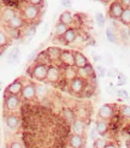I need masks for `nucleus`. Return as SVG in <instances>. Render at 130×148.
I'll return each mask as SVG.
<instances>
[{
    "label": "nucleus",
    "mask_w": 130,
    "mask_h": 148,
    "mask_svg": "<svg viewBox=\"0 0 130 148\" xmlns=\"http://www.w3.org/2000/svg\"><path fill=\"white\" fill-rule=\"evenodd\" d=\"M40 14H41V7H39V6L27 4L23 9H22V18L24 19L27 24H31V23L39 22Z\"/></svg>",
    "instance_id": "1"
},
{
    "label": "nucleus",
    "mask_w": 130,
    "mask_h": 148,
    "mask_svg": "<svg viewBox=\"0 0 130 148\" xmlns=\"http://www.w3.org/2000/svg\"><path fill=\"white\" fill-rule=\"evenodd\" d=\"M62 79V69L60 66H58L55 64H49L47 68V73L45 81L51 84H55Z\"/></svg>",
    "instance_id": "2"
},
{
    "label": "nucleus",
    "mask_w": 130,
    "mask_h": 148,
    "mask_svg": "<svg viewBox=\"0 0 130 148\" xmlns=\"http://www.w3.org/2000/svg\"><path fill=\"white\" fill-rule=\"evenodd\" d=\"M47 68H48V65L35 63L34 66L31 68V71H30V77L35 81H39V82H43L46 78Z\"/></svg>",
    "instance_id": "3"
},
{
    "label": "nucleus",
    "mask_w": 130,
    "mask_h": 148,
    "mask_svg": "<svg viewBox=\"0 0 130 148\" xmlns=\"http://www.w3.org/2000/svg\"><path fill=\"white\" fill-rule=\"evenodd\" d=\"M116 105L113 103H105L101 105L98 111V117L99 119H105V121H110L111 118L116 114Z\"/></svg>",
    "instance_id": "4"
},
{
    "label": "nucleus",
    "mask_w": 130,
    "mask_h": 148,
    "mask_svg": "<svg viewBox=\"0 0 130 148\" xmlns=\"http://www.w3.org/2000/svg\"><path fill=\"white\" fill-rule=\"evenodd\" d=\"M4 106L7 111H17L21 106V99L18 95H12L9 93H5V99H4Z\"/></svg>",
    "instance_id": "5"
},
{
    "label": "nucleus",
    "mask_w": 130,
    "mask_h": 148,
    "mask_svg": "<svg viewBox=\"0 0 130 148\" xmlns=\"http://www.w3.org/2000/svg\"><path fill=\"white\" fill-rule=\"evenodd\" d=\"M87 84V81L86 79H82L79 77H74L72 79H70V83H69V89L71 92V94L74 95H81L84 87Z\"/></svg>",
    "instance_id": "6"
},
{
    "label": "nucleus",
    "mask_w": 130,
    "mask_h": 148,
    "mask_svg": "<svg viewBox=\"0 0 130 148\" xmlns=\"http://www.w3.org/2000/svg\"><path fill=\"white\" fill-rule=\"evenodd\" d=\"M76 76L82 79H86L87 82H88V79L95 78V71H94L93 66L90 64H88V65H86L84 68L76 69Z\"/></svg>",
    "instance_id": "7"
},
{
    "label": "nucleus",
    "mask_w": 130,
    "mask_h": 148,
    "mask_svg": "<svg viewBox=\"0 0 130 148\" xmlns=\"http://www.w3.org/2000/svg\"><path fill=\"white\" fill-rule=\"evenodd\" d=\"M21 97H22V99L25 100V101L34 100L36 98L35 84H33V83L23 84V88H22V92H21Z\"/></svg>",
    "instance_id": "8"
},
{
    "label": "nucleus",
    "mask_w": 130,
    "mask_h": 148,
    "mask_svg": "<svg viewBox=\"0 0 130 148\" xmlns=\"http://www.w3.org/2000/svg\"><path fill=\"white\" fill-rule=\"evenodd\" d=\"M59 62L62 63V65L64 66V68H71V66H75V60H74L72 51L62 49V53H60V57H59Z\"/></svg>",
    "instance_id": "9"
},
{
    "label": "nucleus",
    "mask_w": 130,
    "mask_h": 148,
    "mask_svg": "<svg viewBox=\"0 0 130 148\" xmlns=\"http://www.w3.org/2000/svg\"><path fill=\"white\" fill-rule=\"evenodd\" d=\"M123 10H124V7H123L117 0L116 1H112L110 7H108V16H110L111 19H118L120 17V14L123 12Z\"/></svg>",
    "instance_id": "10"
},
{
    "label": "nucleus",
    "mask_w": 130,
    "mask_h": 148,
    "mask_svg": "<svg viewBox=\"0 0 130 148\" xmlns=\"http://www.w3.org/2000/svg\"><path fill=\"white\" fill-rule=\"evenodd\" d=\"M76 35H77V29L75 28H69L66 32H65L60 38H58L59 40H62L63 45H72V42L75 41L76 39Z\"/></svg>",
    "instance_id": "11"
},
{
    "label": "nucleus",
    "mask_w": 130,
    "mask_h": 148,
    "mask_svg": "<svg viewBox=\"0 0 130 148\" xmlns=\"http://www.w3.org/2000/svg\"><path fill=\"white\" fill-rule=\"evenodd\" d=\"M86 143H87V140L84 138V136H81V135L72 134L69 138V147L70 148H84Z\"/></svg>",
    "instance_id": "12"
},
{
    "label": "nucleus",
    "mask_w": 130,
    "mask_h": 148,
    "mask_svg": "<svg viewBox=\"0 0 130 148\" xmlns=\"http://www.w3.org/2000/svg\"><path fill=\"white\" fill-rule=\"evenodd\" d=\"M72 54H74V60H75V68H84L86 65H88L89 62L88 59H87V57L81 53L79 51H72Z\"/></svg>",
    "instance_id": "13"
},
{
    "label": "nucleus",
    "mask_w": 130,
    "mask_h": 148,
    "mask_svg": "<svg viewBox=\"0 0 130 148\" xmlns=\"http://www.w3.org/2000/svg\"><path fill=\"white\" fill-rule=\"evenodd\" d=\"M5 123L7 125V128L11 129V130H16L19 128V117L17 114H6L5 116Z\"/></svg>",
    "instance_id": "14"
},
{
    "label": "nucleus",
    "mask_w": 130,
    "mask_h": 148,
    "mask_svg": "<svg viewBox=\"0 0 130 148\" xmlns=\"http://www.w3.org/2000/svg\"><path fill=\"white\" fill-rule=\"evenodd\" d=\"M71 128H72L74 134L84 136L86 135V130H87V123L83 122V121H79V119H75V122L71 124Z\"/></svg>",
    "instance_id": "15"
},
{
    "label": "nucleus",
    "mask_w": 130,
    "mask_h": 148,
    "mask_svg": "<svg viewBox=\"0 0 130 148\" xmlns=\"http://www.w3.org/2000/svg\"><path fill=\"white\" fill-rule=\"evenodd\" d=\"M110 122L108 121H105V119H98L96 123H95V129H96V132L100 135V136H104V135H107V132L110 131Z\"/></svg>",
    "instance_id": "16"
},
{
    "label": "nucleus",
    "mask_w": 130,
    "mask_h": 148,
    "mask_svg": "<svg viewBox=\"0 0 130 148\" xmlns=\"http://www.w3.org/2000/svg\"><path fill=\"white\" fill-rule=\"evenodd\" d=\"M14 16H16V11L10 6H6L1 11V13H0V18H1V22L4 24H7Z\"/></svg>",
    "instance_id": "17"
},
{
    "label": "nucleus",
    "mask_w": 130,
    "mask_h": 148,
    "mask_svg": "<svg viewBox=\"0 0 130 148\" xmlns=\"http://www.w3.org/2000/svg\"><path fill=\"white\" fill-rule=\"evenodd\" d=\"M22 88H23V83H22L21 79H16L14 82H12L11 84H9V87L6 88V92L12 95H21Z\"/></svg>",
    "instance_id": "18"
},
{
    "label": "nucleus",
    "mask_w": 130,
    "mask_h": 148,
    "mask_svg": "<svg viewBox=\"0 0 130 148\" xmlns=\"http://www.w3.org/2000/svg\"><path fill=\"white\" fill-rule=\"evenodd\" d=\"M46 51H47V54H48L51 64H54L55 62H59V57H60V53H62L60 47H49Z\"/></svg>",
    "instance_id": "19"
},
{
    "label": "nucleus",
    "mask_w": 130,
    "mask_h": 148,
    "mask_svg": "<svg viewBox=\"0 0 130 148\" xmlns=\"http://www.w3.org/2000/svg\"><path fill=\"white\" fill-rule=\"evenodd\" d=\"M27 23L24 22V19L22 18V16H19V14H16L9 23L7 24H5V25H7V27H10V28H13V29H22L24 25H25Z\"/></svg>",
    "instance_id": "20"
},
{
    "label": "nucleus",
    "mask_w": 130,
    "mask_h": 148,
    "mask_svg": "<svg viewBox=\"0 0 130 148\" xmlns=\"http://www.w3.org/2000/svg\"><path fill=\"white\" fill-rule=\"evenodd\" d=\"M62 117L64 118V121L66 122L68 124H72L76 119V116H75V111L71 110L69 107H64L62 111Z\"/></svg>",
    "instance_id": "21"
},
{
    "label": "nucleus",
    "mask_w": 130,
    "mask_h": 148,
    "mask_svg": "<svg viewBox=\"0 0 130 148\" xmlns=\"http://www.w3.org/2000/svg\"><path fill=\"white\" fill-rule=\"evenodd\" d=\"M5 30H6V35L12 40H21L22 36H23V32L21 29H13L5 25Z\"/></svg>",
    "instance_id": "22"
},
{
    "label": "nucleus",
    "mask_w": 130,
    "mask_h": 148,
    "mask_svg": "<svg viewBox=\"0 0 130 148\" xmlns=\"http://www.w3.org/2000/svg\"><path fill=\"white\" fill-rule=\"evenodd\" d=\"M75 116H76V119L83 121V122H86V123L89 121V113L87 112V108L83 107V106L77 107V110L75 111Z\"/></svg>",
    "instance_id": "23"
},
{
    "label": "nucleus",
    "mask_w": 130,
    "mask_h": 148,
    "mask_svg": "<svg viewBox=\"0 0 130 148\" xmlns=\"http://www.w3.org/2000/svg\"><path fill=\"white\" fill-rule=\"evenodd\" d=\"M35 63H38V64H43V65H49V64H51L46 49L39 51V53H38V56H36V59H35Z\"/></svg>",
    "instance_id": "24"
},
{
    "label": "nucleus",
    "mask_w": 130,
    "mask_h": 148,
    "mask_svg": "<svg viewBox=\"0 0 130 148\" xmlns=\"http://www.w3.org/2000/svg\"><path fill=\"white\" fill-rule=\"evenodd\" d=\"M72 19H74V14H72L70 11H64L60 14V17H59V22H60V23H64V24H66L69 27L72 23Z\"/></svg>",
    "instance_id": "25"
},
{
    "label": "nucleus",
    "mask_w": 130,
    "mask_h": 148,
    "mask_svg": "<svg viewBox=\"0 0 130 148\" xmlns=\"http://www.w3.org/2000/svg\"><path fill=\"white\" fill-rule=\"evenodd\" d=\"M70 27L66 25V24H64V23H60V22H58V23L55 24L54 27V36L55 38H60V36L68 30Z\"/></svg>",
    "instance_id": "26"
},
{
    "label": "nucleus",
    "mask_w": 130,
    "mask_h": 148,
    "mask_svg": "<svg viewBox=\"0 0 130 148\" xmlns=\"http://www.w3.org/2000/svg\"><path fill=\"white\" fill-rule=\"evenodd\" d=\"M18 58H19V48L18 47H14L13 49H11V52L7 56V63L9 64H14L18 62Z\"/></svg>",
    "instance_id": "27"
},
{
    "label": "nucleus",
    "mask_w": 130,
    "mask_h": 148,
    "mask_svg": "<svg viewBox=\"0 0 130 148\" xmlns=\"http://www.w3.org/2000/svg\"><path fill=\"white\" fill-rule=\"evenodd\" d=\"M118 21H120V23L125 27L130 25V9H124L120 14V17L118 18Z\"/></svg>",
    "instance_id": "28"
},
{
    "label": "nucleus",
    "mask_w": 130,
    "mask_h": 148,
    "mask_svg": "<svg viewBox=\"0 0 130 148\" xmlns=\"http://www.w3.org/2000/svg\"><path fill=\"white\" fill-rule=\"evenodd\" d=\"M11 39L6 35V33H4L3 30H0V51H4L5 47H7L11 43L10 41Z\"/></svg>",
    "instance_id": "29"
},
{
    "label": "nucleus",
    "mask_w": 130,
    "mask_h": 148,
    "mask_svg": "<svg viewBox=\"0 0 130 148\" xmlns=\"http://www.w3.org/2000/svg\"><path fill=\"white\" fill-rule=\"evenodd\" d=\"M118 116L120 118H125V119H129L130 117V108L128 105H122L118 107Z\"/></svg>",
    "instance_id": "30"
},
{
    "label": "nucleus",
    "mask_w": 130,
    "mask_h": 148,
    "mask_svg": "<svg viewBox=\"0 0 130 148\" xmlns=\"http://www.w3.org/2000/svg\"><path fill=\"white\" fill-rule=\"evenodd\" d=\"M106 36H107V40L110 42H117V35H116V32L112 27H108L106 29Z\"/></svg>",
    "instance_id": "31"
},
{
    "label": "nucleus",
    "mask_w": 130,
    "mask_h": 148,
    "mask_svg": "<svg viewBox=\"0 0 130 148\" xmlns=\"http://www.w3.org/2000/svg\"><path fill=\"white\" fill-rule=\"evenodd\" d=\"M107 140L104 137H98V138H94V143L93 147L94 148H105V146L107 145Z\"/></svg>",
    "instance_id": "32"
},
{
    "label": "nucleus",
    "mask_w": 130,
    "mask_h": 148,
    "mask_svg": "<svg viewBox=\"0 0 130 148\" xmlns=\"http://www.w3.org/2000/svg\"><path fill=\"white\" fill-rule=\"evenodd\" d=\"M35 89H36V97L42 99L47 95V88L45 86H35Z\"/></svg>",
    "instance_id": "33"
},
{
    "label": "nucleus",
    "mask_w": 130,
    "mask_h": 148,
    "mask_svg": "<svg viewBox=\"0 0 130 148\" xmlns=\"http://www.w3.org/2000/svg\"><path fill=\"white\" fill-rule=\"evenodd\" d=\"M74 77H76V69H75V66H71V68H65V78L70 81Z\"/></svg>",
    "instance_id": "34"
},
{
    "label": "nucleus",
    "mask_w": 130,
    "mask_h": 148,
    "mask_svg": "<svg viewBox=\"0 0 130 148\" xmlns=\"http://www.w3.org/2000/svg\"><path fill=\"white\" fill-rule=\"evenodd\" d=\"M95 21H96V23H98V25L100 27V28H103L104 25H105V16L103 13H96L95 14Z\"/></svg>",
    "instance_id": "35"
},
{
    "label": "nucleus",
    "mask_w": 130,
    "mask_h": 148,
    "mask_svg": "<svg viewBox=\"0 0 130 148\" xmlns=\"http://www.w3.org/2000/svg\"><path fill=\"white\" fill-rule=\"evenodd\" d=\"M94 71L98 73L99 77H105L106 76V69L103 68V66H100V65H96L95 66V70H94Z\"/></svg>",
    "instance_id": "36"
},
{
    "label": "nucleus",
    "mask_w": 130,
    "mask_h": 148,
    "mask_svg": "<svg viewBox=\"0 0 130 148\" xmlns=\"http://www.w3.org/2000/svg\"><path fill=\"white\" fill-rule=\"evenodd\" d=\"M116 94H117V97L120 98V99H129V94H128V92L124 90V89H119Z\"/></svg>",
    "instance_id": "37"
},
{
    "label": "nucleus",
    "mask_w": 130,
    "mask_h": 148,
    "mask_svg": "<svg viewBox=\"0 0 130 148\" xmlns=\"http://www.w3.org/2000/svg\"><path fill=\"white\" fill-rule=\"evenodd\" d=\"M25 1L30 5H34V6H39V7L43 6V0H25Z\"/></svg>",
    "instance_id": "38"
},
{
    "label": "nucleus",
    "mask_w": 130,
    "mask_h": 148,
    "mask_svg": "<svg viewBox=\"0 0 130 148\" xmlns=\"http://www.w3.org/2000/svg\"><path fill=\"white\" fill-rule=\"evenodd\" d=\"M1 1H4V4H5L6 6L12 7V6H14V5H18L21 0H1Z\"/></svg>",
    "instance_id": "39"
},
{
    "label": "nucleus",
    "mask_w": 130,
    "mask_h": 148,
    "mask_svg": "<svg viewBox=\"0 0 130 148\" xmlns=\"http://www.w3.org/2000/svg\"><path fill=\"white\" fill-rule=\"evenodd\" d=\"M125 76L123 75V73H119L118 72V81H117V84L118 86H124V83H125Z\"/></svg>",
    "instance_id": "40"
},
{
    "label": "nucleus",
    "mask_w": 130,
    "mask_h": 148,
    "mask_svg": "<svg viewBox=\"0 0 130 148\" xmlns=\"http://www.w3.org/2000/svg\"><path fill=\"white\" fill-rule=\"evenodd\" d=\"M38 53H39V51L36 49V51H34L33 53L28 57V63H31V62H35V59H36V56H38Z\"/></svg>",
    "instance_id": "41"
},
{
    "label": "nucleus",
    "mask_w": 130,
    "mask_h": 148,
    "mask_svg": "<svg viewBox=\"0 0 130 148\" xmlns=\"http://www.w3.org/2000/svg\"><path fill=\"white\" fill-rule=\"evenodd\" d=\"M117 1L124 7V9H130V0H117Z\"/></svg>",
    "instance_id": "42"
},
{
    "label": "nucleus",
    "mask_w": 130,
    "mask_h": 148,
    "mask_svg": "<svg viewBox=\"0 0 130 148\" xmlns=\"http://www.w3.org/2000/svg\"><path fill=\"white\" fill-rule=\"evenodd\" d=\"M60 4H62V6L66 7V9H69V7L72 6V1H71V0H62Z\"/></svg>",
    "instance_id": "43"
},
{
    "label": "nucleus",
    "mask_w": 130,
    "mask_h": 148,
    "mask_svg": "<svg viewBox=\"0 0 130 148\" xmlns=\"http://www.w3.org/2000/svg\"><path fill=\"white\" fill-rule=\"evenodd\" d=\"M10 148H24V147H23V145H22L21 142H18V141H13V142L10 145Z\"/></svg>",
    "instance_id": "44"
},
{
    "label": "nucleus",
    "mask_w": 130,
    "mask_h": 148,
    "mask_svg": "<svg viewBox=\"0 0 130 148\" xmlns=\"http://www.w3.org/2000/svg\"><path fill=\"white\" fill-rule=\"evenodd\" d=\"M105 148H118L117 145L113 143V142H107V145L105 146Z\"/></svg>",
    "instance_id": "45"
},
{
    "label": "nucleus",
    "mask_w": 130,
    "mask_h": 148,
    "mask_svg": "<svg viewBox=\"0 0 130 148\" xmlns=\"http://www.w3.org/2000/svg\"><path fill=\"white\" fill-rule=\"evenodd\" d=\"M93 60H94V62H100V60H101V57H100L99 54H94V56H93Z\"/></svg>",
    "instance_id": "46"
},
{
    "label": "nucleus",
    "mask_w": 130,
    "mask_h": 148,
    "mask_svg": "<svg viewBox=\"0 0 130 148\" xmlns=\"http://www.w3.org/2000/svg\"><path fill=\"white\" fill-rule=\"evenodd\" d=\"M95 134H96V129L94 128V129H93V130L90 131V138H93V140L95 138Z\"/></svg>",
    "instance_id": "47"
},
{
    "label": "nucleus",
    "mask_w": 130,
    "mask_h": 148,
    "mask_svg": "<svg viewBox=\"0 0 130 148\" xmlns=\"http://www.w3.org/2000/svg\"><path fill=\"white\" fill-rule=\"evenodd\" d=\"M103 3H105V4H107V3H110V1H112V0H101Z\"/></svg>",
    "instance_id": "48"
}]
</instances>
